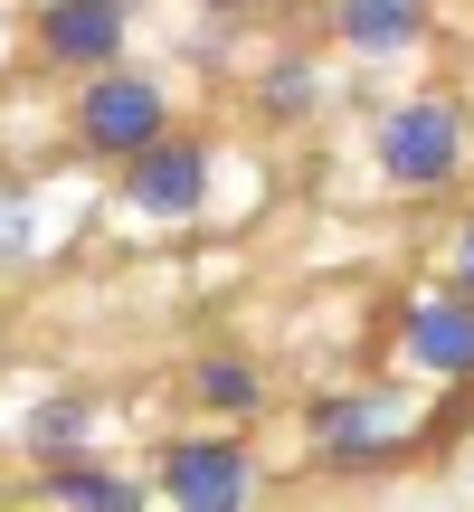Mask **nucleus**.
<instances>
[{"label":"nucleus","instance_id":"nucleus-1","mask_svg":"<svg viewBox=\"0 0 474 512\" xmlns=\"http://www.w3.org/2000/svg\"><path fill=\"white\" fill-rule=\"evenodd\" d=\"M456 162H465V114L446 95L389 105V124H380V181L389 190H446Z\"/></svg>","mask_w":474,"mask_h":512},{"label":"nucleus","instance_id":"nucleus-2","mask_svg":"<svg viewBox=\"0 0 474 512\" xmlns=\"http://www.w3.org/2000/svg\"><path fill=\"white\" fill-rule=\"evenodd\" d=\"M162 124H171V105H162V86H152V76L95 67L86 95H76V143L105 152V162H133L143 143H162Z\"/></svg>","mask_w":474,"mask_h":512},{"label":"nucleus","instance_id":"nucleus-3","mask_svg":"<svg viewBox=\"0 0 474 512\" xmlns=\"http://www.w3.org/2000/svg\"><path fill=\"white\" fill-rule=\"evenodd\" d=\"M162 494L190 512H237V503H256V465L237 437H181L162 456Z\"/></svg>","mask_w":474,"mask_h":512},{"label":"nucleus","instance_id":"nucleus-4","mask_svg":"<svg viewBox=\"0 0 474 512\" xmlns=\"http://www.w3.org/2000/svg\"><path fill=\"white\" fill-rule=\"evenodd\" d=\"M114 48H124V0H48V19H38V57L48 67H114Z\"/></svg>","mask_w":474,"mask_h":512},{"label":"nucleus","instance_id":"nucleus-5","mask_svg":"<svg viewBox=\"0 0 474 512\" xmlns=\"http://www.w3.org/2000/svg\"><path fill=\"white\" fill-rule=\"evenodd\" d=\"M124 200L143 209V219H190V209L209 200V152H190V143H143V152H133Z\"/></svg>","mask_w":474,"mask_h":512},{"label":"nucleus","instance_id":"nucleus-6","mask_svg":"<svg viewBox=\"0 0 474 512\" xmlns=\"http://www.w3.org/2000/svg\"><path fill=\"white\" fill-rule=\"evenodd\" d=\"M408 361L437 380H474V294H437L408 313Z\"/></svg>","mask_w":474,"mask_h":512},{"label":"nucleus","instance_id":"nucleus-7","mask_svg":"<svg viewBox=\"0 0 474 512\" xmlns=\"http://www.w3.org/2000/svg\"><path fill=\"white\" fill-rule=\"evenodd\" d=\"M342 48H361V57H399V48H418V29H427V0H342Z\"/></svg>","mask_w":474,"mask_h":512},{"label":"nucleus","instance_id":"nucleus-8","mask_svg":"<svg viewBox=\"0 0 474 512\" xmlns=\"http://www.w3.org/2000/svg\"><path fill=\"white\" fill-rule=\"evenodd\" d=\"M313 446L323 456H389V408L380 399H332L313 418Z\"/></svg>","mask_w":474,"mask_h":512},{"label":"nucleus","instance_id":"nucleus-9","mask_svg":"<svg viewBox=\"0 0 474 512\" xmlns=\"http://www.w3.org/2000/svg\"><path fill=\"white\" fill-rule=\"evenodd\" d=\"M38 494H48V503H95V512H133V503H143V484L105 475V465H48Z\"/></svg>","mask_w":474,"mask_h":512},{"label":"nucleus","instance_id":"nucleus-10","mask_svg":"<svg viewBox=\"0 0 474 512\" xmlns=\"http://www.w3.org/2000/svg\"><path fill=\"white\" fill-rule=\"evenodd\" d=\"M200 399L247 418V408H256V370H247V361H209V370H200Z\"/></svg>","mask_w":474,"mask_h":512},{"label":"nucleus","instance_id":"nucleus-11","mask_svg":"<svg viewBox=\"0 0 474 512\" xmlns=\"http://www.w3.org/2000/svg\"><path fill=\"white\" fill-rule=\"evenodd\" d=\"M86 427H95V408H86V399H57L48 418L29 427V437H38V456H57V446H76V437H86Z\"/></svg>","mask_w":474,"mask_h":512},{"label":"nucleus","instance_id":"nucleus-12","mask_svg":"<svg viewBox=\"0 0 474 512\" xmlns=\"http://www.w3.org/2000/svg\"><path fill=\"white\" fill-rule=\"evenodd\" d=\"M304 95H313V67H304V57H285V67L266 76V114H304Z\"/></svg>","mask_w":474,"mask_h":512},{"label":"nucleus","instance_id":"nucleus-13","mask_svg":"<svg viewBox=\"0 0 474 512\" xmlns=\"http://www.w3.org/2000/svg\"><path fill=\"white\" fill-rule=\"evenodd\" d=\"M456 294H474V219H465V238H456Z\"/></svg>","mask_w":474,"mask_h":512},{"label":"nucleus","instance_id":"nucleus-14","mask_svg":"<svg viewBox=\"0 0 474 512\" xmlns=\"http://www.w3.org/2000/svg\"><path fill=\"white\" fill-rule=\"evenodd\" d=\"M209 10H256V0H209Z\"/></svg>","mask_w":474,"mask_h":512}]
</instances>
